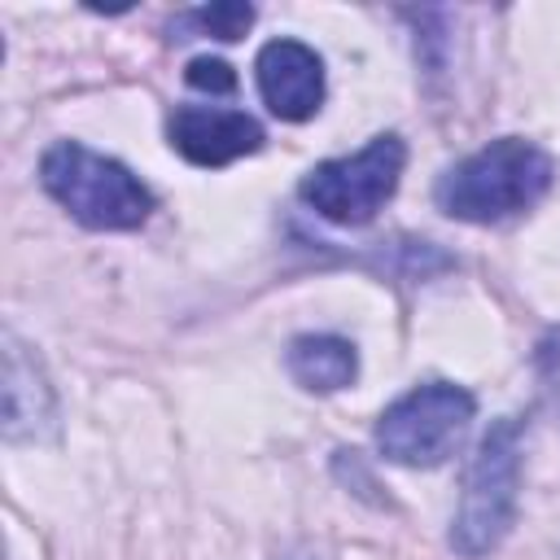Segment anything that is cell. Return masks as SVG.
<instances>
[{"label": "cell", "instance_id": "1", "mask_svg": "<svg viewBox=\"0 0 560 560\" xmlns=\"http://www.w3.org/2000/svg\"><path fill=\"white\" fill-rule=\"evenodd\" d=\"M547 188H551V158L521 136H503L455 162L438 179L433 201L442 214L464 223H503L529 210Z\"/></svg>", "mask_w": 560, "mask_h": 560}, {"label": "cell", "instance_id": "2", "mask_svg": "<svg viewBox=\"0 0 560 560\" xmlns=\"http://www.w3.org/2000/svg\"><path fill=\"white\" fill-rule=\"evenodd\" d=\"M44 192L66 206L83 228L96 232H131L149 219L153 192L114 158L92 153L79 140H57L39 158Z\"/></svg>", "mask_w": 560, "mask_h": 560}, {"label": "cell", "instance_id": "3", "mask_svg": "<svg viewBox=\"0 0 560 560\" xmlns=\"http://www.w3.org/2000/svg\"><path fill=\"white\" fill-rule=\"evenodd\" d=\"M516 481H521V424L508 416L486 429L477 455L464 477V499L451 525V547L468 560L494 551L516 516Z\"/></svg>", "mask_w": 560, "mask_h": 560}, {"label": "cell", "instance_id": "4", "mask_svg": "<svg viewBox=\"0 0 560 560\" xmlns=\"http://www.w3.org/2000/svg\"><path fill=\"white\" fill-rule=\"evenodd\" d=\"M477 402L464 385L451 381H424L394 398L376 420V451L389 464L407 468H433L446 455H455Z\"/></svg>", "mask_w": 560, "mask_h": 560}, {"label": "cell", "instance_id": "5", "mask_svg": "<svg viewBox=\"0 0 560 560\" xmlns=\"http://www.w3.org/2000/svg\"><path fill=\"white\" fill-rule=\"evenodd\" d=\"M407 162V144L398 136H372L359 153L350 158H328L311 166L298 184V197L328 223L359 228L368 223L398 188Z\"/></svg>", "mask_w": 560, "mask_h": 560}, {"label": "cell", "instance_id": "6", "mask_svg": "<svg viewBox=\"0 0 560 560\" xmlns=\"http://www.w3.org/2000/svg\"><path fill=\"white\" fill-rule=\"evenodd\" d=\"M254 79L262 105L284 122H306L324 105V61L302 39H271L258 48Z\"/></svg>", "mask_w": 560, "mask_h": 560}, {"label": "cell", "instance_id": "7", "mask_svg": "<svg viewBox=\"0 0 560 560\" xmlns=\"http://www.w3.org/2000/svg\"><path fill=\"white\" fill-rule=\"evenodd\" d=\"M166 136H171V149L192 166H228L262 149L258 118L241 109H214V105H179L166 118Z\"/></svg>", "mask_w": 560, "mask_h": 560}, {"label": "cell", "instance_id": "8", "mask_svg": "<svg viewBox=\"0 0 560 560\" xmlns=\"http://www.w3.org/2000/svg\"><path fill=\"white\" fill-rule=\"evenodd\" d=\"M4 442H44L57 433V398L39 359L4 332Z\"/></svg>", "mask_w": 560, "mask_h": 560}, {"label": "cell", "instance_id": "9", "mask_svg": "<svg viewBox=\"0 0 560 560\" xmlns=\"http://www.w3.org/2000/svg\"><path fill=\"white\" fill-rule=\"evenodd\" d=\"M284 368L289 376L311 389V394H332V389H346L354 376H359V354L346 337H332V332H306V337H293L289 350H284Z\"/></svg>", "mask_w": 560, "mask_h": 560}, {"label": "cell", "instance_id": "10", "mask_svg": "<svg viewBox=\"0 0 560 560\" xmlns=\"http://www.w3.org/2000/svg\"><path fill=\"white\" fill-rule=\"evenodd\" d=\"M254 22V4H241V0H223V4H201V9H188L171 22L175 39H188V35H214V39H241Z\"/></svg>", "mask_w": 560, "mask_h": 560}, {"label": "cell", "instance_id": "11", "mask_svg": "<svg viewBox=\"0 0 560 560\" xmlns=\"http://www.w3.org/2000/svg\"><path fill=\"white\" fill-rule=\"evenodd\" d=\"M184 79H188V88H197V92H214V96L236 92V74H232V66L219 61V57H192L188 70H184Z\"/></svg>", "mask_w": 560, "mask_h": 560}, {"label": "cell", "instance_id": "12", "mask_svg": "<svg viewBox=\"0 0 560 560\" xmlns=\"http://www.w3.org/2000/svg\"><path fill=\"white\" fill-rule=\"evenodd\" d=\"M284 560H311V556H302V551H293V556H284Z\"/></svg>", "mask_w": 560, "mask_h": 560}]
</instances>
